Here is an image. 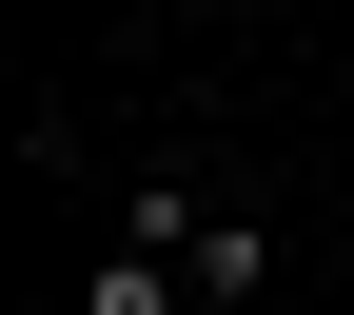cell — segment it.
Returning <instances> with one entry per match:
<instances>
[{"instance_id": "cell-1", "label": "cell", "mask_w": 354, "mask_h": 315, "mask_svg": "<svg viewBox=\"0 0 354 315\" xmlns=\"http://www.w3.org/2000/svg\"><path fill=\"white\" fill-rule=\"evenodd\" d=\"M256 296H276V217L216 197V217H197V315H256Z\"/></svg>"}, {"instance_id": "cell-2", "label": "cell", "mask_w": 354, "mask_h": 315, "mask_svg": "<svg viewBox=\"0 0 354 315\" xmlns=\"http://www.w3.org/2000/svg\"><path fill=\"white\" fill-rule=\"evenodd\" d=\"M79 315H197V276H177L158 237H99V276H79Z\"/></svg>"}]
</instances>
